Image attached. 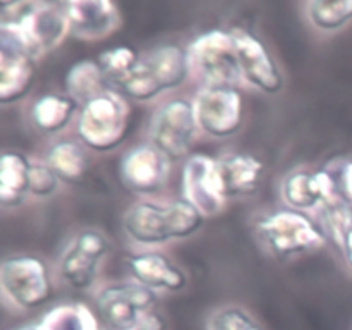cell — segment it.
Here are the masks:
<instances>
[{
  "label": "cell",
  "mask_w": 352,
  "mask_h": 330,
  "mask_svg": "<svg viewBox=\"0 0 352 330\" xmlns=\"http://www.w3.org/2000/svg\"><path fill=\"white\" fill-rule=\"evenodd\" d=\"M191 74L188 52L177 45H164L140 57L133 71L117 85L120 93L138 102H148L179 88Z\"/></svg>",
  "instance_id": "3"
},
{
  "label": "cell",
  "mask_w": 352,
  "mask_h": 330,
  "mask_svg": "<svg viewBox=\"0 0 352 330\" xmlns=\"http://www.w3.org/2000/svg\"><path fill=\"white\" fill-rule=\"evenodd\" d=\"M138 60H140V55L129 47L110 48L98 57V64L105 74L107 81L116 86L133 71Z\"/></svg>",
  "instance_id": "27"
},
{
  "label": "cell",
  "mask_w": 352,
  "mask_h": 330,
  "mask_svg": "<svg viewBox=\"0 0 352 330\" xmlns=\"http://www.w3.org/2000/svg\"><path fill=\"white\" fill-rule=\"evenodd\" d=\"M192 107L198 127L208 136H232L243 126L244 102L236 88H203L196 95Z\"/></svg>",
  "instance_id": "11"
},
{
  "label": "cell",
  "mask_w": 352,
  "mask_h": 330,
  "mask_svg": "<svg viewBox=\"0 0 352 330\" xmlns=\"http://www.w3.org/2000/svg\"><path fill=\"white\" fill-rule=\"evenodd\" d=\"M340 250H342L344 258H346V261L351 265V268H352V229L349 230V234H347L346 241H344V244Z\"/></svg>",
  "instance_id": "32"
},
{
  "label": "cell",
  "mask_w": 352,
  "mask_h": 330,
  "mask_svg": "<svg viewBox=\"0 0 352 330\" xmlns=\"http://www.w3.org/2000/svg\"><path fill=\"white\" fill-rule=\"evenodd\" d=\"M198 131L195 107L184 98H175L164 103L151 119V144L165 157L182 158L189 153Z\"/></svg>",
  "instance_id": "9"
},
{
  "label": "cell",
  "mask_w": 352,
  "mask_h": 330,
  "mask_svg": "<svg viewBox=\"0 0 352 330\" xmlns=\"http://www.w3.org/2000/svg\"><path fill=\"white\" fill-rule=\"evenodd\" d=\"M206 330H263L251 313L239 306H223L208 316Z\"/></svg>",
  "instance_id": "28"
},
{
  "label": "cell",
  "mask_w": 352,
  "mask_h": 330,
  "mask_svg": "<svg viewBox=\"0 0 352 330\" xmlns=\"http://www.w3.org/2000/svg\"><path fill=\"white\" fill-rule=\"evenodd\" d=\"M336 195V182H333L330 168L322 170H298L289 174L282 182V198L289 208L299 210H318L327 199Z\"/></svg>",
  "instance_id": "17"
},
{
  "label": "cell",
  "mask_w": 352,
  "mask_h": 330,
  "mask_svg": "<svg viewBox=\"0 0 352 330\" xmlns=\"http://www.w3.org/2000/svg\"><path fill=\"white\" fill-rule=\"evenodd\" d=\"M107 85H109V81H107L98 60L76 62L65 76L67 95L82 105L102 95V93L109 91Z\"/></svg>",
  "instance_id": "22"
},
{
  "label": "cell",
  "mask_w": 352,
  "mask_h": 330,
  "mask_svg": "<svg viewBox=\"0 0 352 330\" xmlns=\"http://www.w3.org/2000/svg\"><path fill=\"white\" fill-rule=\"evenodd\" d=\"M129 127V105L120 93H102L85 103L78 117L82 144L95 151H109L124 141Z\"/></svg>",
  "instance_id": "6"
},
{
  "label": "cell",
  "mask_w": 352,
  "mask_h": 330,
  "mask_svg": "<svg viewBox=\"0 0 352 330\" xmlns=\"http://www.w3.org/2000/svg\"><path fill=\"white\" fill-rule=\"evenodd\" d=\"M38 330H105L93 309L82 302H62L43 313Z\"/></svg>",
  "instance_id": "21"
},
{
  "label": "cell",
  "mask_w": 352,
  "mask_h": 330,
  "mask_svg": "<svg viewBox=\"0 0 352 330\" xmlns=\"http://www.w3.org/2000/svg\"><path fill=\"white\" fill-rule=\"evenodd\" d=\"M0 33L12 36L36 58L50 54L71 31L65 10L55 3L3 2L0 6Z\"/></svg>",
  "instance_id": "1"
},
{
  "label": "cell",
  "mask_w": 352,
  "mask_h": 330,
  "mask_svg": "<svg viewBox=\"0 0 352 330\" xmlns=\"http://www.w3.org/2000/svg\"><path fill=\"white\" fill-rule=\"evenodd\" d=\"M184 199L199 210L203 217L220 213L226 205L222 181H220L219 160L206 155H192L182 172Z\"/></svg>",
  "instance_id": "12"
},
{
  "label": "cell",
  "mask_w": 352,
  "mask_h": 330,
  "mask_svg": "<svg viewBox=\"0 0 352 330\" xmlns=\"http://www.w3.org/2000/svg\"><path fill=\"white\" fill-rule=\"evenodd\" d=\"M168 175V158L153 144H140L127 151L120 162L124 186L138 195L162 189Z\"/></svg>",
  "instance_id": "14"
},
{
  "label": "cell",
  "mask_w": 352,
  "mask_h": 330,
  "mask_svg": "<svg viewBox=\"0 0 352 330\" xmlns=\"http://www.w3.org/2000/svg\"><path fill=\"white\" fill-rule=\"evenodd\" d=\"M127 270L134 282L155 292L182 291L188 282L184 272L170 258L157 251L131 254L127 258Z\"/></svg>",
  "instance_id": "18"
},
{
  "label": "cell",
  "mask_w": 352,
  "mask_h": 330,
  "mask_svg": "<svg viewBox=\"0 0 352 330\" xmlns=\"http://www.w3.org/2000/svg\"><path fill=\"white\" fill-rule=\"evenodd\" d=\"M205 217L186 199L170 203H134L124 215V230L138 244L157 246L192 236Z\"/></svg>",
  "instance_id": "2"
},
{
  "label": "cell",
  "mask_w": 352,
  "mask_h": 330,
  "mask_svg": "<svg viewBox=\"0 0 352 330\" xmlns=\"http://www.w3.org/2000/svg\"><path fill=\"white\" fill-rule=\"evenodd\" d=\"M133 330H167V322H165V318L160 313L155 311L153 315H150L146 320H143V322Z\"/></svg>",
  "instance_id": "31"
},
{
  "label": "cell",
  "mask_w": 352,
  "mask_h": 330,
  "mask_svg": "<svg viewBox=\"0 0 352 330\" xmlns=\"http://www.w3.org/2000/svg\"><path fill=\"white\" fill-rule=\"evenodd\" d=\"M45 164L57 174L58 179L78 182L85 177L88 160L82 148L74 141H58L48 150Z\"/></svg>",
  "instance_id": "24"
},
{
  "label": "cell",
  "mask_w": 352,
  "mask_h": 330,
  "mask_svg": "<svg viewBox=\"0 0 352 330\" xmlns=\"http://www.w3.org/2000/svg\"><path fill=\"white\" fill-rule=\"evenodd\" d=\"M157 311V292L138 282H119L96 294V316L105 330H133Z\"/></svg>",
  "instance_id": "8"
},
{
  "label": "cell",
  "mask_w": 352,
  "mask_h": 330,
  "mask_svg": "<svg viewBox=\"0 0 352 330\" xmlns=\"http://www.w3.org/2000/svg\"><path fill=\"white\" fill-rule=\"evenodd\" d=\"M256 234L261 246L277 258L320 250L329 241L320 223L305 212L292 208L277 210L258 220Z\"/></svg>",
  "instance_id": "4"
},
{
  "label": "cell",
  "mask_w": 352,
  "mask_h": 330,
  "mask_svg": "<svg viewBox=\"0 0 352 330\" xmlns=\"http://www.w3.org/2000/svg\"><path fill=\"white\" fill-rule=\"evenodd\" d=\"M16 330H38V329H36V323H30V325H23Z\"/></svg>",
  "instance_id": "33"
},
{
  "label": "cell",
  "mask_w": 352,
  "mask_h": 330,
  "mask_svg": "<svg viewBox=\"0 0 352 330\" xmlns=\"http://www.w3.org/2000/svg\"><path fill=\"white\" fill-rule=\"evenodd\" d=\"M69 31L85 41L110 36L120 26V12L110 0H71L64 3Z\"/></svg>",
  "instance_id": "15"
},
{
  "label": "cell",
  "mask_w": 352,
  "mask_h": 330,
  "mask_svg": "<svg viewBox=\"0 0 352 330\" xmlns=\"http://www.w3.org/2000/svg\"><path fill=\"white\" fill-rule=\"evenodd\" d=\"M31 162L19 151H3L0 158V201L17 206L31 192Z\"/></svg>",
  "instance_id": "20"
},
{
  "label": "cell",
  "mask_w": 352,
  "mask_h": 330,
  "mask_svg": "<svg viewBox=\"0 0 352 330\" xmlns=\"http://www.w3.org/2000/svg\"><path fill=\"white\" fill-rule=\"evenodd\" d=\"M263 162L254 155L236 153L219 160L223 196L239 198L256 192L263 175Z\"/></svg>",
  "instance_id": "19"
},
{
  "label": "cell",
  "mask_w": 352,
  "mask_h": 330,
  "mask_svg": "<svg viewBox=\"0 0 352 330\" xmlns=\"http://www.w3.org/2000/svg\"><path fill=\"white\" fill-rule=\"evenodd\" d=\"M330 172L336 182L337 198L352 206V160H344L337 168H330Z\"/></svg>",
  "instance_id": "30"
},
{
  "label": "cell",
  "mask_w": 352,
  "mask_h": 330,
  "mask_svg": "<svg viewBox=\"0 0 352 330\" xmlns=\"http://www.w3.org/2000/svg\"><path fill=\"white\" fill-rule=\"evenodd\" d=\"M316 212L320 215V226L325 230L327 237L333 244L342 248L347 234L352 229V206L333 196L327 199Z\"/></svg>",
  "instance_id": "26"
},
{
  "label": "cell",
  "mask_w": 352,
  "mask_h": 330,
  "mask_svg": "<svg viewBox=\"0 0 352 330\" xmlns=\"http://www.w3.org/2000/svg\"><path fill=\"white\" fill-rule=\"evenodd\" d=\"M186 52L189 69L205 82V88H234L243 79L232 31H206L195 38Z\"/></svg>",
  "instance_id": "5"
},
{
  "label": "cell",
  "mask_w": 352,
  "mask_h": 330,
  "mask_svg": "<svg viewBox=\"0 0 352 330\" xmlns=\"http://www.w3.org/2000/svg\"><path fill=\"white\" fill-rule=\"evenodd\" d=\"M34 82V58L6 33H0V103L23 98Z\"/></svg>",
  "instance_id": "16"
},
{
  "label": "cell",
  "mask_w": 352,
  "mask_h": 330,
  "mask_svg": "<svg viewBox=\"0 0 352 330\" xmlns=\"http://www.w3.org/2000/svg\"><path fill=\"white\" fill-rule=\"evenodd\" d=\"M58 181L54 170L47 164L31 165V192L36 196H50L58 188Z\"/></svg>",
  "instance_id": "29"
},
{
  "label": "cell",
  "mask_w": 352,
  "mask_h": 330,
  "mask_svg": "<svg viewBox=\"0 0 352 330\" xmlns=\"http://www.w3.org/2000/svg\"><path fill=\"white\" fill-rule=\"evenodd\" d=\"M2 294L14 308L30 311L52 298V277L43 260L28 254L9 256L0 265Z\"/></svg>",
  "instance_id": "7"
},
{
  "label": "cell",
  "mask_w": 352,
  "mask_h": 330,
  "mask_svg": "<svg viewBox=\"0 0 352 330\" xmlns=\"http://www.w3.org/2000/svg\"><path fill=\"white\" fill-rule=\"evenodd\" d=\"M241 76L260 91L274 95L282 88V76L263 41L244 30H234Z\"/></svg>",
  "instance_id": "13"
},
{
  "label": "cell",
  "mask_w": 352,
  "mask_h": 330,
  "mask_svg": "<svg viewBox=\"0 0 352 330\" xmlns=\"http://www.w3.org/2000/svg\"><path fill=\"white\" fill-rule=\"evenodd\" d=\"M78 109V102L69 95H45L34 102L31 109L33 124L41 133L54 134L64 129Z\"/></svg>",
  "instance_id": "23"
},
{
  "label": "cell",
  "mask_w": 352,
  "mask_h": 330,
  "mask_svg": "<svg viewBox=\"0 0 352 330\" xmlns=\"http://www.w3.org/2000/svg\"><path fill=\"white\" fill-rule=\"evenodd\" d=\"M109 254V241L102 232L93 229L81 230L58 260V275L72 289L86 291L96 280L103 258Z\"/></svg>",
  "instance_id": "10"
},
{
  "label": "cell",
  "mask_w": 352,
  "mask_h": 330,
  "mask_svg": "<svg viewBox=\"0 0 352 330\" xmlns=\"http://www.w3.org/2000/svg\"><path fill=\"white\" fill-rule=\"evenodd\" d=\"M309 23L320 31L333 33L352 21V0H315L306 3Z\"/></svg>",
  "instance_id": "25"
}]
</instances>
